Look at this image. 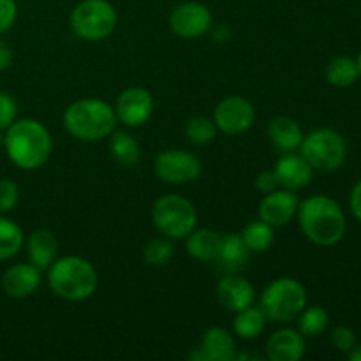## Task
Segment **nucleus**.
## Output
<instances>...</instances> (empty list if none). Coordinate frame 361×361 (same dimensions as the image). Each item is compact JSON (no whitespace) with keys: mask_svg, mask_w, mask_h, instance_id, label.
Masks as SVG:
<instances>
[{"mask_svg":"<svg viewBox=\"0 0 361 361\" xmlns=\"http://www.w3.org/2000/svg\"><path fill=\"white\" fill-rule=\"evenodd\" d=\"M53 141L49 130L39 120H14L4 130V150L14 166L25 171H34L51 155Z\"/></svg>","mask_w":361,"mask_h":361,"instance_id":"f257e3e1","label":"nucleus"},{"mask_svg":"<svg viewBox=\"0 0 361 361\" xmlns=\"http://www.w3.org/2000/svg\"><path fill=\"white\" fill-rule=\"evenodd\" d=\"M296 217L303 235L319 247L337 245L348 228L344 210L330 196H310L300 201Z\"/></svg>","mask_w":361,"mask_h":361,"instance_id":"f03ea898","label":"nucleus"},{"mask_svg":"<svg viewBox=\"0 0 361 361\" xmlns=\"http://www.w3.org/2000/svg\"><path fill=\"white\" fill-rule=\"evenodd\" d=\"M115 108L102 99H80L63 113V127L74 140L94 143L108 137L116 127Z\"/></svg>","mask_w":361,"mask_h":361,"instance_id":"7ed1b4c3","label":"nucleus"},{"mask_svg":"<svg viewBox=\"0 0 361 361\" xmlns=\"http://www.w3.org/2000/svg\"><path fill=\"white\" fill-rule=\"evenodd\" d=\"M48 284L59 298L83 302L97 291V270L85 257H60L48 268Z\"/></svg>","mask_w":361,"mask_h":361,"instance_id":"20e7f679","label":"nucleus"},{"mask_svg":"<svg viewBox=\"0 0 361 361\" xmlns=\"http://www.w3.org/2000/svg\"><path fill=\"white\" fill-rule=\"evenodd\" d=\"M259 307L271 323H291L307 307V291L296 279H275L261 295Z\"/></svg>","mask_w":361,"mask_h":361,"instance_id":"39448f33","label":"nucleus"},{"mask_svg":"<svg viewBox=\"0 0 361 361\" xmlns=\"http://www.w3.org/2000/svg\"><path fill=\"white\" fill-rule=\"evenodd\" d=\"M152 222L169 240L187 238L197 224V212L187 197L166 194L152 207Z\"/></svg>","mask_w":361,"mask_h":361,"instance_id":"423d86ee","label":"nucleus"},{"mask_svg":"<svg viewBox=\"0 0 361 361\" xmlns=\"http://www.w3.org/2000/svg\"><path fill=\"white\" fill-rule=\"evenodd\" d=\"M300 154L307 159L314 171L331 173L345 162L348 143L338 130L321 127L303 137Z\"/></svg>","mask_w":361,"mask_h":361,"instance_id":"0eeeda50","label":"nucleus"},{"mask_svg":"<svg viewBox=\"0 0 361 361\" xmlns=\"http://www.w3.org/2000/svg\"><path fill=\"white\" fill-rule=\"evenodd\" d=\"M71 28L83 41H104L116 27V11L108 0H81L71 13Z\"/></svg>","mask_w":361,"mask_h":361,"instance_id":"6e6552de","label":"nucleus"},{"mask_svg":"<svg viewBox=\"0 0 361 361\" xmlns=\"http://www.w3.org/2000/svg\"><path fill=\"white\" fill-rule=\"evenodd\" d=\"M154 171L161 182L183 185V183H190L200 178L203 173V164L192 152L169 148L155 157Z\"/></svg>","mask_w":361,"mask_h":361,"instance_id":"1a4fd4ad","label":"nucleus"},{"mask_svg":"<svg viewBox=\"0 0 361 361\" xmlns=\"http://www.w3.org/2000/svg\"><path fill=\"white\" fill-rule=\"evenodd\" d=\"M256 109L249 99L242 95H229L217 104L214 111V122L221 133L228 136H238L252 127Z\"/></svg>","mask_w":361,"mask_h":361,"instance_id":"9d476101","label":"nucleus"},{"mask_svg":"<svg viewBox=\"0 0 361 361\" xmlns=\"http://www.w3.org/2000/svg\"><path fill=\"white\" fill-rule=\"evenodd\" d=\"M173 34L182 39H197L212 28V13L204 4L183 2L173 9L169 16Z\"/></svg>","mask_w":361,"mask_h":361,"instance_id":"9b49d317","label":"nucleus"},{"mask_svg":"<svg viewBox=\"0 0 361 361\" xmlns=\"http://www.w3.org/2000/svg\"><path fill=\"white\" fill-rule=\"evenodd\" d=\"M115 115L126 127H141L154 113V97L143 87H129L120 92L115 102Z\"/></svg>","mask_w":361,"mask_h":361,"instance_id":"f8f14e48","label":"nucleus"},{"mask_svg":"<svg viewBox=\"0 0 361 361\" xmlns=\"http://www.w3.org/2000/svg\"><path fill=\"white\" fill-rule=\"evenodd\" d=\"M298 204L300 200L295 190L279 187L274 192L264 194L259 208H257V215L267 224L274 226V228H282V226H288L296 217Z\"/></svg>","mask_w":361,"mask_h":361,"instance_id":"ddd939ff","label":"nucleus"},{"mask_svg":"<svg viewBox=\"0 0 361 361\" xmlns=\"http://www.w3.org/2000/svg\"><path fill=\"white\" fill-rule=\"evenodd\" d=\"M236 341L231 331L212 326L201 337L200 345L189 355L190 361H235Z\"/></svg>","mask_w":361,"mask_h":361,"instance_id":"4468645a","label":"nucleus"},{"mask_svg":"<svg viewBox=\"0 0 361 361\" xmlns=\"http://www.w3.org/2000/svg\"><path fill=\"white\" fill-rule=\"evenodd\" d=\"M274 173L279 180V185L289 190L305 189L314 178V168L302 154L296 152L282 154L275 162Z\"/></svg>","mask_w":361,"mask_h":361,"instance_id":"2eb2a0df","label":"nucleus"},{"mask_svg":"<svg viewBox=\"0 0 361 361\" xmlns=\"http://www.w3.org/2000/svg\"><path fill=\"white\" fill-rule=\"evenodd\" d=\"M219 303L229 312H238L245 307L252 305L256 298L254 286L245 277H240L238 274H226L215 288Z\"/></svg>","mask_w":361,"mask_h":361,"instance_id":"dca6fc26","label":"nucleus"},{"mask_svg":"<svg viewBox=\"0 0 361 361\" xmlns=\"http://www.w3.org/2000/svg\"><path fill=\"white\" fill-rule=\"evenodd\" d=\"M41 286V270L28 261L7 268L2 275V289L11 298H28Z\"/></svg>","mask_w":361,"mask_h":361,"instance_id":"f3484780","label":"nucleus"},{"mask_svg":"<svg viewBox=\"0 0 361 361\" xmlns=\"http://www.w3.org/2000/svg\"><path fill=\"white\" fill-rule=\"evenodd\" d=\"M305 356V337L298 330L282 328L270 335L267 358L270 361H300Z\"/></svg>","mask_w":361,"mask_h":361,"instance_id":"a211bd4d","label":"nucleus"},{"mask_svg":"<svg viewBox=\"0 0 361 361\" xmlns=\"http://www.w3.org/2000/svg\"><path fill=\"white\" fill-rule=\"evenodd\" d=\"M250 256L252 252L245 245L240 233H226L222 235L221 250H219L215 264L219 270L226 271V274H238L249 264Z\"/></svg>","mask_w":361,"mask_h":361,"instance_id":"6ab92c4d","label":"nucleus"},{"mask_svg":"<svg viewBox=\"0 0 361 361\" xmlns=\"http://www.w3.org/2000/svg\"><path fill=\"white\" fill-rule=\"evenodd\" d=\"M268 136H270L271 147L282 155L298 152L305 134L300 123L291 116H275L268 126Z\"/></svg>","mask_w":361,"mask_h":361,"instance_id":"aec40b11","label":"nucleus"},{"mask_svg":"<svg viewBox=\"0 0 361 361\" xmlns=\"http://www.w3.org/2000/svg\"><path fill=\"white\" fill-rule=\"evenodd\" d=\"M28 261L41 271H48L59 254V242L49 229H37L27 240Z\"/></svg>","mask_w":361,"mask_h":361,"instance_id":"412c9836","label":"nucleus"},{"mask_svg":"<svg viewBox=\"0 0 361 361\" xmlns=\"http://www.w3.org/2000/svg\"><path fill=\"white\" fill-rule=\"evenodd\" d=\"M185 249L190 257L197 261H215L221 250L222 235L215 229H194L187 236Z\"/></svg>","mask_w":361,"mask_h":361,"instance_id":"4be33fe9","label":"nucleus"},{"mask_svg":"<svg viewBox=\"0 0 361 361\" xmlns=\"http://www.w3.org/2000/svg\"><path fill=\"white\" fill-rule=\"evenodd\" d=\"M235 314L236 316L235 321H233V330H235L236 337L243 338V341H254V338L261 337L268 321L261 307L249 305Z\"/></svg>","mask_w":361,"mask_h":361,"instance_id":"5701e85b","label":"nucleus"},{"mask_svg":"<svg viewBox=\"0 0 361 361\" xmlns=\"http://www.w3.org/2000/svg\"><path fill=\"white\" fill-rule=\"evenodd\" d=\"M109 154L118 164L134 166L141 157L140 143L126 130H113L109 134Z\"/></svg>","mask_w":361,"mask_h":361,"instance_id":"b1692460","label":"nucleus"},{"mask_svg":"<svg viewBox=\"0 0 361 361\" xmlns=\"http://www.w3.org/2000/svg\"><path fill=\"white\" fill-rule=\"evenodd\" d=\"M240 235H242L243 242H245V245L249 247L252 254L267 252L275 242V228L261 221V219L249 222Z\"/></svg>","mask_w":361,"mask_h":361,"instance_id":"393cba45","label":"nucleus"},{"mask_svg":"<svg viewBox=\"0 0 361 361\" xmlns=\"http://www.w3.org/2000/svg\"><path fill=\"white\" fill-rule=\"evenodd\" d=\"M358 78V63H356V60L349 59V56H337L326 66L328 83L337 88L351 87V85L356 83Z\"/></svg>","mask_w":361,"mask_h":361,"instance_id":"a878e982","label":"nucleus"},{"mask_svg":"<svg viewBox=\"0 0 361 361\" xmlns=\"http://www.w3.org/2000/svg\"><path fill=\"white\" fill-rule=\"evenodd\" d=\"M23 231L16 222L0 214V261L13 259L23 247Z\"/></svg>","mask_w":361,"mask_h":361,"instance_id":"bb28decb","label":"nucleus"},{"mask_svg":"<svg viewBox=\"0 0 361 361\" xmlns=\"http://www.w3.org/2000/svg\"><path fill=\"white\" fill-rule=\"evenodd\" d=\"M328 324H330V316L326 309L319 305L305 307L298 316V331L307 338L319 337L326 331Z\"/></svg>","mask_w":361,"mask_h":361,"instance_id":"cd10ccee","label":"nucleus"},{"mask_svg":"<svg viewBox=\"0 0 361 361\" xmlns=\"http://www.w3.org/2000/svg\"><path fill=\"white\" fill-rule=\"evenodd\" d=\"M173 254H175V247H173L171 240L162 236V238H154L145 245L143 249V259L148 267L162 268L166 264L171 263Z\"/></svg>","mask_w":361,"mask_h":361,"instance_id":"c85d7f7f","label":"nucleus"},{"mask_svg":"<svg viewBox=\"0 0 361 361\" xmlns=\"http://www.w3.org/2000/svg\"><path fill=\"white\" fill-rule=\"evenodd\" d=\"M217 133L219 129L215 126L214 118H208V116L203 115L192 116L185 126V136L192 145L210 143V141L215 140Z\"/></svg>","mask_w":361,"mask_h":361,"instance_id":"c756f323","label":"nucleus"},{"mask_svg":"<svg viewBox=\"0 0 361 361\" xmlns=\"http://www.w3.org/2000/svg\"><path fill=\"white\" fill-rule=\"evenodd\" d=\"M20 203V187L13 180H0V214L13 212Z\"/></svg>","mask_w":361,"mask_h":361,"instance_id":"7c9ffc66","label":"nucleus"},{"mask_svg":"<svg viewBox=\"0 0 361 361\" xmlns=\"http://www.w3.org/2000/svg\"><path fill=\"white\" fill-rule=\"evenodd\" d=\"M330 338L334 348L337 349L338 353H345V355H348V353L356 345V334L355 330L349 326L334 328Z\"/></svg>","mask_w":361,"mask_h":361,"instance_id":"2f4dec72","label":"nucleus"},{"mask_svg":"<svg viewBox=\"0 0 361 361\" xmlns=\"http://www.w3.org/2000/svg\"><path fill=\"white\" fill-rule=\"evenodd\" d=\"M18 106L14 99L6 92H0V130H6L16 120Z\"/></svg>","mask_w":361,"mask_h":361,"instance_id":"473e14b6","label":"nucleus"},{"mask_svg":"<svg viewBox=\"0 0 361 361\" xmlns=\"http://www.w3.org/2000/svg\"><path fill=\"white\" fill-rule=\"evenodd\" d=\"M18 16V6L14 0H0V35L11 30Z\"/></svg>","mask_w":361,"mask_h":361,"instance_id":"72a5a7b5","label":"nucleus"},{"mask_svg":"<svg viewBox=\"0 0 361 361\" xmlns=\"http://www.w3.org/2000/svg\"><path fill=\"white\" fill-rule=\"evenodd\" d=\"M279 180L277 176H275L274 169H270V171H261L259 175L256 176V189L259 190L261 194H268V192H274V190L279 189Z\"/></svg>","mask_w":361,"mask_h":361,"instance_id":"f704fd0d","label":"nucleus"},{"mask_svg":"<svg viewBox=\"0 0 361 361\" xmlns=\"http://www.w3.org/2000/svg\"><path fill=\"white\" fill-rule=\"evenodd\" d=\"M349 207H351L353 215L361 222V180L353 187L351 197H349Z\"/></svg>","mask_w":361,"mask_h":361,"instance_id":"c9c22d12","label":"nucleus"},{"mask_svg":"<svg viewBox=\"0 0 361 361\" xmlns=\"http://www.w3.org/2000/svg\"><path fill=\"white\" fill-rule=\"evenodd\" d=\"M11 62H13V49L4 39H0V71L9 69Z\"/></svg>","mask_w":361,"mask_h":361,"instance_id":"e433bc0d","label":"nucleus"},{"mask_svg":"<svg viewBox=\"0 0 361 361\" xmlns=\"http://www.w3.org/2000/svg\"><path fill=\"white\" fill-rule=\"evenodd\" d=\"M231 37V32L228 30V27H226V25H222V27H217L214 30V39L215 41H228V39Z\"/></svg>","mask_w":361,"mask_h":361,"instance_id":"4c0bfd02","label":"nucleus"},{"mask_svg":"<svg viewBox=\"0 0 361 361\" xmlns=\"http://www.w3.org/2000/svg\"><path fill=\"white\" fill-rule=\"evenodd\" d=\"M348 358L351 361H361V344H356L355 348L348 353Z\"/></svg>","mask_w":361,"mask_h":361,"instance_id":"58836bf2","label":"nucleus"},{"mask_svg":"<svg viewBox=\"0 0 361 361\" xmlns=\"http://www.w3.org/2000/svg\"><path fill=\"white\" fill-rule=\"evenodd\" d=\"M356 63H358V71H360V76H361V51H360L358 59H356Z\"/></svg>","mask_w":361,"mask_h":361,"instance_id":"ea45409f","label":"nucleus"},{"mask_svg":"<svg viewBox=\"0 0 361 361\" xmlns=\"http://www.w3.org/2000/svg\"><path fill=\"white\" fill-rule=\"evenodd\" d=\"M0 148H4V134H2V130H0Z\"/></svg>","mask_w":361,"mask_h":361,"instance_id":"a19ab883","label":"nucleus"}]
</instances>
